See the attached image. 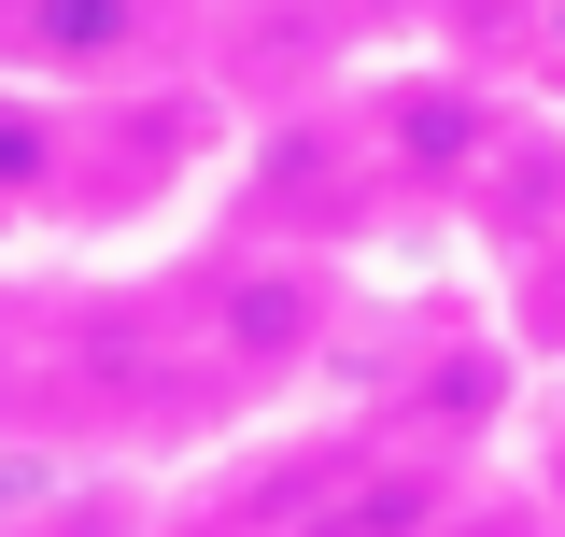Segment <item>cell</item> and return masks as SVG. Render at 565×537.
Here are the masks:
<instances>
[{"label":"cell","instance_id":"1","mask_svg":"<svg viewBox=\"0 0 565 537\" xmlns=\"http://www.w3.org/2000/svg\"><path fill=\"white\" fill-rule=\"evenodd\" d=\"M226 156V85H14L0 71V255H114L156 212H184Z\"/></svg>","mask_w":565,"mask_h":537},{"label":"cell","instance_id":"2","mask_svg":"<svg viewBox=\"0 0 565 537\" xmlns=\"http://www.w3.org/2000/svg\"><path fill=\"white\" fill-rule=\"evenodd\" d=\"M226 424L241 410L212 382L170 268H71V283H43V453L156 467V453H199Z\"/></svg>","mask_w":565,"mask_h":537},{"label":"cell","instance_id":"3","mask_svg":"<svg viewBox=\"0 0 565 537\" xmlns=\"http://www.w3.org/2000/svg\"><path fill=\"white\" fill-rule=\"evenodd\" d=\"M170 297H184V326H199L226 410H282L326 354H340V326H353V255L226 227V241H199V255L170 268Z\"/></svg>","mask_w":565,"mask_h":537},{"label":"cell","instance_id":"4","mask_svg":"<svg viewBox=\"0 0 565 537\" xmlns=\"http://www.w3.org/2000/svg\"><path fill=\"white\" fill-rule=\"evenodd\" d=\"M226 57V0H0V71L14 85H212Z\"/></svg>","mask_w":565,"mask_h":537},{"label":"cell","instance_id":"5","mask_svg":"<svg viewBox=\"0 0 565 537\" xmlns=\"http://www.w3.org/2000/svg\"><path fill=\"white\" fill-rule=\"evenodd\" d=\"M340 114H353V141H367L382 212H467V199H481V170H494V141L523 128L481 71H452V57L367 71V85H340Z\"/></svg>","mask_w":565,"mask_h":537},{"label":"cell","instance_id":"6","mask_svg":"<svg viewBox=\"0 0 565 537\" xmlns=\"http://www.w3.org/2000/svg\"><path fill=\"white\" fill-rule=\"evenodd\" d=\"M467 227H481V255H494V339L523 368H565V128L523 114V128L494 141Z\"/></svg>","mask_w":565,"mask_h":537},{"label":"cell","instance_id":"7","mask_svg":"<svg viewBox=\"0 0 565 537\" xmlns=\"http://www.w3.org/2000/svg\"><path fill=\"white\" fill-rule=\"evenodd\" d=\"M0 453H43V283L0 268Z\"/></svg>","mask_w":565,"mask_h":537},{"label":"cell","instance_id":"8","mask_svg":"<svg viewBox=\"0 0 565 537\" xmlns=\"http://www.w3.org/2000/svg\"><path fill=\"white\" fill-rule=\"evenodd\" d=\"M537 495H552V524H565V410L537 424Z\"/></svg>","mask_w":565,"mask_h":537}]
</instances>
